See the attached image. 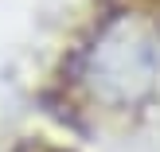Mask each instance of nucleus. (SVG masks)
<instances>
[{"mask_svg":"<svg viewBox=\"0 0 160 152\" xmlns=\"http://www.w3.org/2000/svg\"><path fill=\"white\" fill-rule=\"evenodd\" d=\"M156 78V47L133 23H117L98 39L90 55V82L109 101H133Z\"/></svg>","mask_w":160,"mask_h":152,"instance_id":"nucleus-1","label":"nucleus"}]
</instances>
